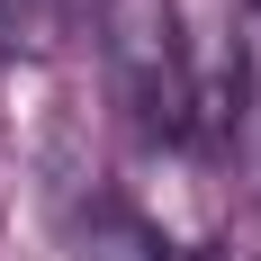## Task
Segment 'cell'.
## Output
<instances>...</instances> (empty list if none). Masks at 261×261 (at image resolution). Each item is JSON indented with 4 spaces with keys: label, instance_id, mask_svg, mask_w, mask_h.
<instances>
[{
    "label": "cell",
    "instance_id": "1",
    "mask_svg": "<svg viewBox=\"0 0 261 261\" xmlns=\"http://www.w3.org/2000/svg\"><path fill=\"white\" fill-rule=\"evenodd\" d=\"M99 63L135 135L153 144H198V63L180 45L171 0H99Z\"/></svg>",
    "mask_w": 261,
    "mask_h": 261
},
{
    "label": "cell",
    "instance_id": "2",
    "mask_svg": "<svg viewBox=\"0 0 261 261\" xmlns=\"http://www.w3.org/2000/svg\"><path fill=\"white\" fill-rule=\"evenodd\" d=\"M72 261H180V252H171L126 198L90 189V198H72Z\"/></svg>",
    "mask_w": 261,
    "mask_h": 261
},
{
    "label": "cell",
    "instance_id": "3",
    "mask_svg": "<svg viewBox=\"0 0 261 261\" xmlns=\"http://www.w3.org/2000/svg\"><path fill=\"white\" fill-rule=\"evenodd\" d=\"M63 27V0H0V54H45Z\"/></svg>",
    "mask_w": 261,
    "mask_h": 261
},
{
    "label": "cell",
    "instance_id": "4",
    "mask_svg": "<svg viewBox=\"0 0 261 261\" xmlns=\"http://www.w3.org/2000/svg\"><path fill=\"white\" fill-rule=\"evenodd\" d=\"M189 261H261V252H234V243H207V252H189Z\"/></svg>",
    "mask_w": 261,
    "mask_h": 261
},
{
    "label": "cell",
    "instance_id": "5",
    "mask_svg": "<svg viewBox=\"0 0 261 261\" xmlns=\"http://www.w3.org/2000/svg\"><path fill=\"white\" fill-rule=\"evenodd\" d=\"M243 9H252V18H261V0H243Z\"/></svg>",
    "mask_w": 261,
    "mask_h": 261
}]
</instances>
